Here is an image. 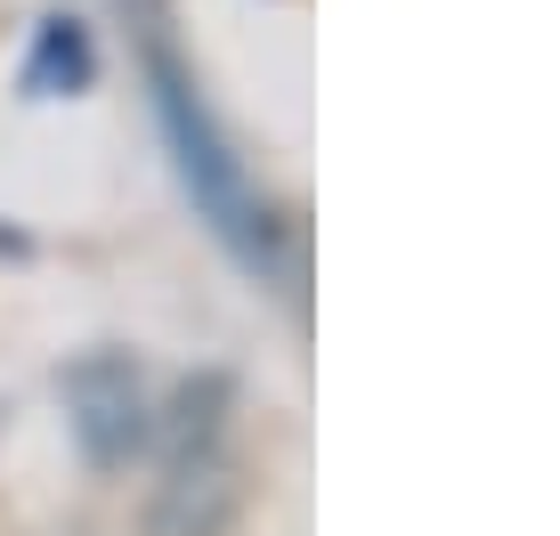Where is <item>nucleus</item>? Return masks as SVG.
<instances>
[{
  "label": "nucleus",
  "mask_w": 560,
  "mask_h": 536,
  "mask_svg": "<svg viewBox=\"0 0 560 536\" xmlns=\"http://www.w3.org/2000/svg\"><path fill=\"white\" fill-rule=\"evenodd\" d=\"M66 423L82 439L90 464H122L130 447L147 439V407H139V374H130V358H82V366L66 374Z\"/></svg>",
  "instance_id": "obj_1"
},
{
  "label": "nucleus",
  "mask_w": 560,
  "mask_h": 536,
  "mask_svg": "<svg viewBox=\"0 0 560 536\" xmlns=\"http://www.w3.org/2000/svg\"><path fill=\"white\" fill-rule=\"evenodd\" d=\"M236 521V471L220 447H187L171 455V480L147 512V536H220Z\"/></svg>",
  "instance_id": "obj_2"
},
{
  "label": "nucleus",
  "mask_w": 560,
  "mask_h": 536,
  "mask_svg": "<svg viewBox=\"0 0 560 536\" xmlns=\"http://www.w3.org/2000/svg\"><path fill=\"white\" fill-rule=\"evenodd\" d=\"M90 73H98V57H90V33L73 25V16H42V42H33V66H25V90L33 98H57V90H90Z\"/></svg>",
  "instance_id": "obj_3"
}]
</instances>
